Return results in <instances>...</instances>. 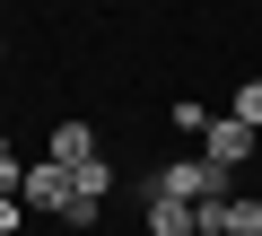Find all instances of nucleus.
Segmentation results:
<instances>
[{"label": "nucleus", "mask_w": 262, "mask_h": 236, "mask_svg": "<svg viewBox=\"0 0 262 236\" xmlns=\"http://www.w3.org/2000/svg\"><path fill=\"white\" fill-rule=\"evenodd\" d=\"M227 192H236V175H227L219 158H201V149H192V158H166V166L149 175V201H192V210H210V201H227Z\"/></svg>", "instance_id": "1"}, {"label": "nucleus", "mask_w": 262, "mask_h": 236, "mask_svg": "<svg viewBox=\"0 0 262 236\" xmlns=\"http://www.w3.org/2000/svg\"><path fill=\"white\" fill-rule=\"evenodd\" d=\"M201 158H219V166L236 175L245 158H262V132H253V123H236V114H210V132H201Z\"/></svg>", "instance_id": "2"}, {"label": "nucleus", "mask_w": 262, "mask_h": 236, "mask_svg": "<svg viewBox=\"0 0 262 236\" xmlns=\"http://www.w3.org/2000/svg\"><path fill=\"white\" fill-rule=\"evenodd\" d=\"M18 201H27V210H70V166L35 158V166H27V184H18Z\"/></svg>", "instance_id": "3"}, {"label": "nucleus", "mask_w": 262, "mask_h": 236, "mask_svg": "<svg viewBox=\"0 0 262 236\" xmlns=\"http://www.w3.org/2000/svg\"><path fill=\"white\" fill-rule=\"evenodd\" d=\"M201 227H210V236H262V201H253V192H227V201L201 210Z\"/></svg>", "instance_id": "4"}, {"label": "nucleus", "mask_w": 262, "mask_h": 236, "mask_svg": "<svg viewBox=\"0 0 262 236\" xmlns=\"http://www.w3.org/2000/svg\"><path fill=\"white\" fill-rule=\"evenodd\" d=\"M44 158H53V166H88V158H96V132H88V123H53V149H44Z\"/></svg>", "instance_id": "5"}, {"label": "nucleus", "mask_w": 262, "mask_h": 236, "mask_svg": "<svg viewBox=\"0 0 262 236\" xmlns=\"http://www.w3.org/2000/svg\"><path fill=\"white\" fill-rule=\"evenodd\" d=\"M149 236H201V210L192 201H149Z\"/></svg>", "instance_id": "6"}, {"label": "nucleus", "mask_w": 262, "mask_h": 236, "mask_svg": "<svg viewBox=\"0 0 262 236\" xmlns=\"http://www.w3.org/2000/svg\"><path fill=\"white\" fill-rule=\"evenodd\" d=\"M227 114H236V123H253V132H262V79H236V105H227Z\"/></svg>", "instance_id": "7"}, {"label": "nucleus", "mask_w": 262, "mask_h": 236, "mask_svg": "<svg viewBox=\"0 0 262 236\" xmlns=\"http://www.w3.org/2000/svg\"><path fill=\"white\" fill-rule=\"evenodd\" d=\"M175 132H192V140L210 132V105H201V96H184V105H175Z\"/></svg>", "instance_id": "8"}, {"label": "nucleus", "mask_w": 262, "mask_h": 236, "mask_svg": "<svg viewBox=\"0 0 262 236\" xmlns=\"http://www.w3.org/2000/svg\"><path fill=\"white\" fill-rule=\"evenodd\" d=\"M18 184H27V166L9 158V132H0V192H18Z\"/></svg>", "instance_id": "9"}, {"label": "nucleus", "mask_w": 262, "mask_h": 236, "mask_svg": "<svg viewBox=\"0 0 262 236\" xmlns=\"http://www.w3.org/2000/svg\"><path fill=\"white\" fill-rule=\"evenodd\" d=\"M18 219H27V201H18V192H0V236H18Z\"/></svg>", "instance_id": "10"}, {"label": "nucleus", "mask_w": 262, "mask_h": 236, "mask_svg": "<svg viewBox=\"0 0 262 236\" xmlns=\"http://www.w3.org/2000/svg\"><path fill=\"white\" fill-rule=\"evenodd\" d=\"M0 53H9V35H0Z\"/></svg>", "instance_id": "11"}, {"label": "nucleus", "mask_w": 262, "mask_h": 236, "mask_svg": "<svg viewBox=\"0 0 262 236\" xmlns=\"http://www.w3.org/2000/svg\"><path fill=\"white\" fill-rule=\"evenodd\" d=\"M201 236H210V227H201Z\"/></svg>", "instance_id": "12"}]
</instances>
